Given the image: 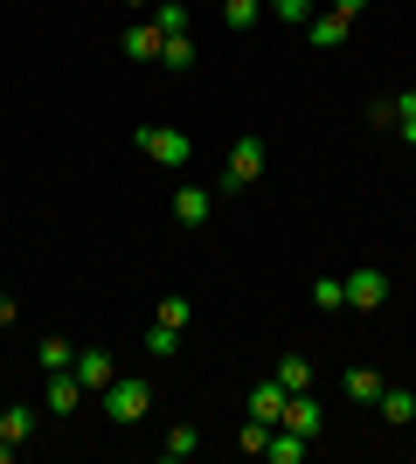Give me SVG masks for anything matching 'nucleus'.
Instances as JSON below:
<instances>
[{
  "label": "nucleus",
  "mask_w": 416,
  "mask_h": 464,
  "mask_svg": "<svg viewBox=\"0 0 416 464\" xmlns=\"http://www.w3.org/2000/svg\"><path fill=\"white\" fill-rule=\"evenodd\" d=\"M139 153L153 160V167H188V160H195V139L174 132V125H139Z\"/></svg>",
  "instance_id": "f257e3e1"
},
{
  "label": "nucleus",
  "mask_w": 416,
  "mask_h": 464,
  "mask_svg": "<svg viewBox=\"0 0 416 464\" xmlns=\"http://www.w3.org/2000/svg\"><path fill=\"white\" fill-rule=\"evenodd\" d=\"M146 409H153V382H132V374H119V382L104 388V416H111V423H139Z\"/></svg>",
  "instance_id": "f03ea898"
},
{
  "label": "nucleus",
  "mask_w": 416,
  "mask_h": 464,
  "mask_svg": "<svg viewBox=\"0 0 416 464\" xmlns=\"http://www.w3.org/2000/svg\"><path fill=\"white\" fill-rule=\"evenodd\" d=\"M264 174V139L243 132L237 146H229V167H222V188H250V180Z\"/></svg>",
  "instance_id": "7ed1b4c3"
},
{
  "label": "nucleus",
  "mask_w": 416,
  "mask_h": 464,
  "mask_svg": "<svg viewBox=\"0 0 416 464\" xmlns=\"http://www.w3.org/2000/svg\"><path fill=\"white\" fill-rule=\"evenodd\" d=\"M77 402H83L77 368H49L42 374V409H49V416H77Z\"/></svg>",
  "instance_id": "20e7f679"
},
{
  "label": "nucleus",
  "mask_w": 416,
  "mask_h": 464,
  "mask_svg": "<svg viewBox=\"0 0 416 464\" xmlns=\"http://www.w3.org/2000/svg\"><path fill=\"white\" fill-rule=\"evenodd\" d=\"M389 305V277L368 264V271H347V312H382Z\"/></svg>",
  "instance_id": "39448f33"
},
{
  "label": "nucleus",
  "mask_w": 416,
  "mask_h": 464,
  "mask_svg": "<svg viewBox=\"0 0 416 464\" xmlns=\"http://www.w3.org/2000/svg\"><path fill=\"white\" fill-rule=\"evenodd\" d=\"M285 430H298V437H319V402H313V388H298V395H285V416H277Z\"/></svg>",
  "instance_id": "423d86ee"
},
{
  "label": "nucleus",
  "mask_w": 416,
  "mask_h": 464,
  "mask_svg": "<svg viewBox=\"0 0 416 464\" xmlns=\"http://www.w3.org/2000/svg\"><path fill=\"white\" fill-rule=\"evenodd\" d=\"M305 450H313V437H298V430H285V423L264 437V464H305Z\"/></svg>",
  "instance_id": "0eeeda50"
},
{
  "label": "nucleus",
  "mask_w": 416,
  "mask_h": 464,
  "mask_svg": "<svg viewBox=\"0 0 416 464\" xmlns=\"http://www.w3.org/2000/svg\"><path fill=\"white\" fill-rule=\"evenodd\" d=\"M70 368H77V382H83V388H98V395H104V388H111V382H119V368H111V353H104V347L77 353Z\"/></svg>",
  "instance_id": "6e6552de"
},
{
  "label": "nucleus",
  "mask_w": 416,
  "mask_h": 464,
  "mask_svg": "<svg viewBox=\"0 0 416 464\" xmlns=\"http://www.w3.org/2000/svg\"><path fill=\"white\" fill-rule=\"evenodd\" d=\"M305 42H313V49H340V42H347V21H340L334 7H313V21H305Z\"/></svg>",
  "instance_id": "1a4fd4ad"
},
{
  "label": "nucleus",
  "mask_w": 416,
  "mask_h": 464,
  "mask_svg": "<svg viewBox=\"0 0 416 464\" xmlns=\"http://www.w3.org/2000/svg\"><path fill=\"white\" fill-rule=\"evenodd\" d=\"M160 49H167V35H160L153 21H132V28H125V56L132 63H160Z\"/></svg>",
  "instance_id": "9d476101"
},
{
  "label": "nucleus",
  "mask_w": 416,
  "mask_h": 464,
  "mask_svg": "<svg viewBox=\"0 0 416 464\" xmlns=\"http://www.w3.org/2000/svg\"><path fill=\"white\" fill-rule=\"evenodd\" d=\"M250 416L277 430V416H285V382H277V374H271V382H257V388H250Z\"/></svg>",
  "instance_id": "9b49d317"
},
{
  "label": "nucleus",
  "mask_w": 416,
  "mask_h": 464,
  "mask_svg": "<svg viewBox=\"0 0 416 464\" xmlns=\"http://www.w3.org/2000/svg\"><path fill=\"white\" fill-rule=\"evenodd\" d=\"M340 388H347V402L375 409V402H382V388H389V382H382L375 368H347V382H340Z\"/></svg>",
  "instance_id": "f8f14e48"
},
{
  "label": "nucleus",
  "mask_w": 416,
  "mask_h": 464,
  "mask_svg": "<svg viewBox=\"0 0 416 464\" xmlns=\"http://www.w3.org/2000/svg\"><path fill=\"white\" fill-rule=\"evenodd\" d=\"M195 450H201V430L195 423H174V430H167V444H160V458H167V464H188Z\"/></svg>",
  "instance_id": "ddd939ff"
},
{
  "label": "nucleus",
  "mask_w": 416,
  "mask_h": 464,
  "mask_svg": "<svg viewBox=\"0 0 416 464\" xmlns=\"http://www.w3.org/2000/svg\"><path fill=\"white\" fill-rule=\"evenodd\" d=\"M0 437H7V444H28V437H35V409L28 402H15V409H0Z\"/></svg>",
  "instance_id": "4468645a"
},
{
  "label": "nucleus",
  "mask_w": 416,
  "mask_h": 464,
  "mask_svg": "<svg viewBox=\"0 0 416 464\" xmlns=\"http://www.w3.org/2000/svg\"><path fill=\"white\" fill-rule=\"evenodd\" d=\"M174 222H208V188H174Z\"/></svg>",
  "instance_id": "2eb2a0df"
},
{
  "label": "nucleus",
  "mask_w": 416,
  "mask_h": 464,
  "mask_svg": "<svg viewBox=\"0 0 416 464\" xmlns=\"http://www.w3.org/2000/svg\"><path fill=\"white\" fill-rule=\"evenodd\" d=\"M277 382H285V395L313 388V361H305V353H285V361H277Z\"/></svg>",
  "instance_id": "dca6fc26"
},
{
  "label": "nucleus",
  "mask_w": 416,
  "mask_h": 464,
  "mask_svg": "<svg viewBox=\"0 0 416 464\" xmlns=\"http://www.w3.org/2000/svg\"><path fill=\"white\" fill-rule=\"evenodd\" d=\"M153 28H160V35H188V0H160Z\"/></svg>",
  "instance_id": "f3484780"
},
{
  "label": "nucleus",
  "mask_w": 416,
  "mask_h": 464,
  "mask_svg": "<svg viewBox=\"0 0 416 464\" xmlns=\"http://www.w3.org/2000/svg\"><path fill=\"white\" fill-rule=\"evenodd\" d=\"M382 416H389V423H416V395H402V388H382Z\"/></svg>",
  "instance_id": "a211bd4d"
},
{
  "label": "nucleus",
  "mask_w": 416,
  "mask_h": 464,
  "mask_svg": "<svg viewBox=\"0 0 416 464\" xmlns=\"http://www.w3.org/2000/svg\"><path fill=\"white\" fill-rule=\"evenodd\" d=\"M313 305L319 312H347V277H319V285H313Z\"/></svg>",
  "instance_id": "6ab92c4d"
},
{
  "label": "nucleus",
  "mask_w": 416,
  "mask_h": 464,
  "mask_svg": "<svg viewBox=\"0 0 416 464\" xmlns=\"http://www.w3.org/2000/svg\"><path fill=\"white\" fill-rule=\"evenodd\" d=\"M257 14H264V0H222V21H229V28H257Z\"/></svg>",
  "instance_id": "aec40b11"
},
{
  "label": "nucleus",
  "mask_w": 416,
  "mask_h": 464,
  "mask_svg": "<svg viewBox=\"0 0 416 464\" xmlns=\"http://www.w3.org/2000/svg\"><path fill=\"white\" fill-rule=\"evenodd\" d=\"M313 7H319V0H271V14L285 21V28H305V21H313Z\"/></svg>",
  "instance_id": "412c9836"
},
{
  "label": "nucleus",
  "mask_w": 416,
  "mask_h": 464,
  "mask_svg": "<svg viewBox=\"0 0 416 464\" xmlns=\"http://www.w3.org/2000/svg\"><path fill=\"white\" fill-rule=\"evenodd\" d=\"M195 63V42L188 35H167V49H160V70H188Z\"/></svg>",
  "instance_id": "4be33fe9"
},
{
  "label": "nucleus",
  "mask_w": 416,
  "mask_h": 464,
  "mask_svg": "<svg viewBox=\"0 0 416 464\" xmlns=\"http://www.w3.org/2000/svg\"><path fill=\"white\" fill-rule=\"evenodd\" d=\"M188 319H195L188 298H160V326H167V333H188Z\"/></svg>",
  "instance_id": "5701e85b"
},
{
  "label": "nucleus",
  "mask_w": 416,
  "mask_h": 464,
  "mask_svg": "<svg viewBox=\"0 0 416 464\" xmlns=\"http://www.w3.org/2000/svg\"><path fill=\"white\" fill-rule=\"evenodd\" d=\"M396 132H402V146H416V91L396 97Z\"/></svg>",
  "instance_id": "b1692460"
},
{
  "label": "nucleus",
  "mask_w": 416,
  "mask_h": 464,
  "mask_svg": "<svg viewBox=\"0 0 416 464\" xmlns=\"http://www.w3.org/2000/svg\"><path fill=\"white\" fill-rule=\"evenodd\" d=\"M174 347H180V333H167L153 319V333H146V353H153V361H174Z\"/></svg>",
  "instance_id": "393cba45"
},
{
  "label": "nucleus",
  "mask_w": 416,
  "mask_h": 464,
  "mask_svg": "<svg viewBox=\"0 0 416 464\" xmlns=\"http://www.w3.org/2000/svg\"><path fill=\"white\" fill-rule=\"evenodd\" d=\"M70 361H77V353H70V340H56V333H49V340H42V374H49V368H70Z\"/></svg>",
  "instance_id": "a878e982"
},
{
  "label": "nucleus",
  "mask_w": 416,
  "mask_h": 464,
  "mask_svg": "<svg viewBox=\"0 0 416 464\" xmlns=\"http://www.w3.org/2000/svg\"><path fill=\"white\" fill-rule=\"evenodd\" d=\"M264 437H271V423H257V416H250V423H243V437H237V450H250V458H264Z\"/></svg>",
  "instance_id": "bb28decb"
},
{
  "label": "nucleus",
  "mask_w": 416,
  "mask_h": 464,
  "mask_svg": "<svg viewBox=\"0 0 416 464\" xmlns=\"http://www.w3.org/2000/svg\"><path fill=\"white\" fill-rule=\"evenodd\" d=\"M368 125H375V132H389V125H396V97H375V104H368Z\"/></svg>",
  "instance_id": "cd10ccee"
},
{
  "label": "nucleus",
  "mask_w": 416,
  "mask_h": 464,
  "mask_svg": "<svg viewBox=\"0 0 416 464\" xmlns=\"http://www.w3.org/2000/svg\"><path fill=\"white\" fill-rule=\"evenodd\" d=\"M326 7H334V14H340V21H354V14H361V7H368V0H326Z\"/></svg>",
  "instance_id": "c85d7f7f"
},
{
  "label": "nucleus",
  "mask_w": 416,
  "mask_h": 464,
  "mask_svg": "<svg viewBox=\"0 0 416 464\" xmlns=\"http://www.w3.org/2000/svg\"><path fill=\"white\" fill-rule=\"evenodd\" d=\"M0 326H15V298L7 291H0Z\"/></svg>",
  "instance_id": "c756f323"
},
{
  "label": "nucleus",
  "mask_w": 416,
  "mask_h": 464,
  "mask_svg": "<svg viewBox=\"0 0 416 464\" xmlns=\"http://www.w3.org/2000/svg\"><path fill=\"white\" fill-rule=\"evenodd\" d=\"M7 458H15V444H7V437H0V464H7Z\"/></svg>",
  "instance_id": "7c9ffc66"
},
{
  "label": "nucleus",
  "mask_w": 416,
  "mask_h": 464,
  "mask_svg": "<svg viewBox=\"0 0 416 464\" xmlns=\"http://www.w3.org/2000/svg\"><path fill=\"white\" fill-rule=\"evenodd\" d=\"M125 7H153V0H125Z\"/></svg>",
  "instance_id": "2f4dec72"
}]
</instances>
